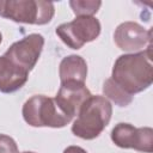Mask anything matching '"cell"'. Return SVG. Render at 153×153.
Returning a JSON list of instances; mask_svg holds the SVG:
<instances>
[{"label":"cell","mask_w":153,"mask_h":153,"mask_svg":"<svg viewBox=\"0 0 153 153\" xmlns=\"http://www.w3.org/2000/svg\"><path fill=\"white\" fill-rule=\"evenodd\" d=\"M100 23L96 17L80 16L72 22L60 24L55 32L71 49H81L86 43L94 41L100 35Z\"/></svg>","instance_id":"cell-5"},{"label":"cell","mask_w":153,"mask_h":153,"mask_svg":"<svg viewBox=\"0 0 153 153\" xmlns=\"http://www.w3.org/2000/svg\"><path fill=\"white\" fill-rule=\"evenodd\" d=\"M63 153H87V152L79 146H68L67 148H65Z\"/></svg>","instance_id":"cell-15"},{"label":"cell","mask_w":153,"mask_h":153,"mask_svg":"<svg viewBox=\"0 0 153 153\" xmlns=\"http://www.w3.org/2000/svg\"><path fill=\"white\" fill-rule=\"evenodd\" d=\"M152 30H146L135 22L121 23L114 32L115 44L123 51L137 53L151 44Z\"/></svg>","instance_id":"cell-8"},{"label":"cell","mask_w":153,"mask_h":153,"mask_svg":"<svg viewBox=\"0 0 153 153\" xmlns=\"http://www.w3.org/2000/svg\"><path fill=\"white\" fill-rule=\"evenodd\" d=\"M22 115L29 126L36 128H63L72 121V118L59 108L54 98L44 94L30 97L23 105Z\"/></svg>","instance_id":"cell-3"},{"label":"cell","mask_w":153,"mask_h":153,"mask_svg":"<svg viewBox=\"0 0 153 153\" xmlns=\"http://www.w3.org/2000/svg\"><path fill=\"white\" fill-rule=\"evenodd\" d=\"M43 47L44 37L41 33H30L11 44L4 55L14 66L29 73L36 66Z\"/></svg>","instance_id":"cell-6"},{"label":"cell","mask_w":153,"mask_h":153,"mask_svg":"<svg viewBox=\"0 0 153 153\" xmlns=\"http://www.w3.org/2000/svg\"><path fill=\"white\" fill-rule=\"evenodd\" d=\"M60 81L85 82L87 76V63L80 55H68L62 59L59 66Z\"/></svg>","instance_id":"cell-11"},{"label":"cell","mask_w":153,"mask_h":153,"mask_svg":"<svg viewBox=\"0 0 153 153\" xmlns=\"http://www.w3.org/2000/svg\"><path fill=\"white\" fill-rule=\"evenodd\" d=\"M0 153H19L17 142L6 134H0Z\"/></svg>","instance_id":"cell-14"},{"label":"cell","mask_w":153,"mask_h":153,"mask_svg":"<svg viewBox=\"0 0 153 153\" xmlns=\"http://www.w3.org/2000/svg\"><path fill=\"white\" fill-rule=\"evenodd\" d=\"M111 140L120 148H131L143 153L153 151V129L136 128L130 123H118L111 130Z\"/></svg>","instance_id":"cell-7"},{"label":"cell","mask_w":153,"mask_h":153,"mask_svg":"<svg viewBox=\"0 0 153 153\" xmlns=\"http://www.w3.org/2000/svg\"><path fill=\"white\" fill-rule=\"evenodd\" d=\"M27 78L29 73L14 66L5 55L0 56V92L12 93L20 90Z\"/></svg>","instance_id":"cell-10"},{"label":"cell","mask_w":153,"mask_h":153,"mask_svg":"<svg viewBox=\"0 0 153 153\" xmlns=\"http://www.w3.org/2000/svg\"><path fill=\"white\" fill-rule=\"evenodd\" d=\"M1 42H2V35H1V32H0V44H1Z\"/></svg>","instance_id":"cell-16"},{"label":"cell","mask_w":153,"mask_h":153,"mask_svg":"<svg viewBox=\"0 0 153 153\" xmlns=\"http://www.w3.org/2000/svg\"><path fill=\"white\" fill-rule=\"evenodd\" d=\"M22 153H35V152H22Z\"/></svg>","instance_id":"cell-17"},{"label":"cell","mask_w":153,"mask_h":153,"mask_svg":"<svg viewBox=\"0 0 153 153\" xmlns=\"http://www.w3.org/2000/svg\"><path fill=\"white\" fill-rule=\"evenodd\" d=\"M111 79L133 97L135 93L147 90L153 82L151 44L146 50L118 56L112 67Z\"/></svg>","instance_id":"cell-1"},{"label":"cell","mask_w":153,"mask_h":153,"mask_svg":"<svg viewBox=\"0 0 153 153\" xmlns=\"http://www.w3.org/2000/svg\"><path fill=\"white\" fill-rule=\"evenodd\" d=\"M112 105L104 96H91L80 108L72 133L84 140L98 137L111 120Z\"/></svg>","instance_id":"cell-2"},{"label":"cell","mask_w":153,"mask_h":153,"mask_svg":"<svg viewBox=\"0 0 153 153\" xmlns=\"http://www.w3.org/2000/svg\"><path fill=\"white\" fill-rule=\"evenodd\" d=\"M103 93L105 98L108 97L110 100H112L118 106H128L133 102V96L124 92L115 81L109 78L103 84Z\"/></svg>","instance_id":"cell-12"},{"label":"cell","mask_w":153,"mask_h":153,"mask_svg":"<svg viewBox=\"0 0 153 153\" xmlns=\"http://www.w3.org/2000/svg\"><path fill=\"white\" fill-rule=\"evenodd\" d=\"M55 6L43 0H0V17L16 23L45 25L51 22Z\"/></svg>","instance_id":"cell-4"},{"label":"cell","mask_w":153,"mask_h":153,"mask_svg":"<svg viewBox=\"0 0 153 153\" xmlns=\"http://www.w3.org/2000/svg\"><path fill=\"white\" fill-rule=\"evenodd\" d=\"M90 90L85 86V82L79 81H63L55 96V102L59 108L73 120L78 115L81 105L91 97Z\"/></svg>","instance_id":"cell-9"},{"label":"cell","mask_w":153,"mask_h":153,"mask_svg":"<svg viewBox=\"0 0 153 153\" xmlns=\"http://www.w3.org/2000/svg\"><path fill=\"white\" fill-rule=\"evenodd\" d=\"M69 6L76 17H80V16L94 17V14L98 12V10L102 6V1L99 0L97 1L96 0H71Z\"/></svg>","instance_id":"cell-13"}]
</instances>
